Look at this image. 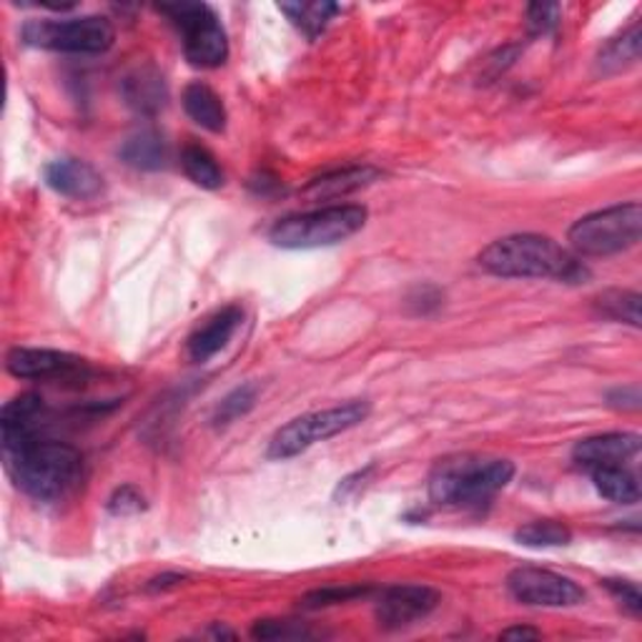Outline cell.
I'll return each instance as SVG.
<instances>
[{
	"mask_svg": "<svg viewBox=\"0 0 642 642\" xmlns=\"http://www.w3.org/2000/svg\"><path fill=\"white\" fill-rule=\"evenodd\" d=\"M369 412V402H365V399H351V402L296 417V420L278 427L274 432L272 442H269V457L292 460L314 444L327 442L331 436L347 430H355L357 424L367 420Z\"/></svg>",
	"mask_w": 642,
	"mask_h": 642,
	"instance_id": "cell-6",
	"label": "cell"
},
{
	"mask_svg": "<svg viewBox=\"0 0 642 642\" xmlns=\"http://www.w3.org/2000/svg\"><path fill=\"white\" fill-rule=\"evenodd\" d=\"M527 25L533 35H547L560 25V6L557 3H533L527 8Z\"/></svg>",
	"mask_w": 642,
	"mask_h": 642,
	"instance_id": "cell-28",
	"label": "cell"
},
{
	"mask_svg": "<svg viewBox=\"0 0 642 642\" xmlns=\"http://www.w3.org/2000/svg\"><path fill=\"white\" fill-rule=\"evenodd\" d=\"M183 108L193 124L207 128L211 134H221L227 128V108H223V101L207 83L193 81L183 88Z\"/></svg>",
	"mask_w": 642,
	"mask_h": 642,
	"instance_id": "cell-16",
	"label": "cell"
},
{
	"mask_svg": "<svg viewBox=\"0 0 642 642\" xmlns=\"http://www.w3.org/2000/svg\"><path fill=\"white\" fill-rule=\"evenodd\" d=\"M642 236V207L638 201L618 203V207L600 209L588 217L577 219L567 241L575 256L604 259L615 256L640 244Z\"/></svg>",
	"mask_w": 642,
	"mask_h": 642,
	"instance_id": "cell-5",
	"label": "cell"
},
{
	"mask_svg": "<svg viewBox=\"0 0 642 642\" xmlns=\"http://www.w3.org/2000/svg\"><path fill=\"white\" fill-rule=\"evenodd\" d=\"M381 176L375 166H347V169L329 171L314 179L304 189V197L312 201H329V199H344L349 193H355L359 189H367L369 183H375Z\"/></svg>",
	"mask_w": 642,
	"mask_h": 642,
	"instance_id": "cell-15",
	"label": "cell"
},
{
	"mask_svg": "<svg viewBox=\"0 0 642 642\" xmlns=\"http://www.w3.org/2000/svg\"><path fill=\"white\" fill-rule=\"evenodd\" d=\"M169 21L179 28L183 53L191 66L219 69L229 59V39L219 15L207 3H164L158 6Z\"/></svg>",
	"mask_w": 642,
	"mask_h": 642,
	"instance_id": "cell-8",
	"label": "cell"
},
{
	"mask_svg": "<svg viewBox=\"0 0 642 642\" xmlns=\"http://www.w3.org/2000/svg\"><path fill=\"white\" fill-rule=\"evenodd\" d=\"M480 266L499 278H555L565 284H580L590 276L588 269L570 249L550 236L512 234L492 241L482 249Z\"/></svg>",
	"mask_w": 642,
	"mask_h": 642,
	"instance_id": "cell-2",
	"label": "cell"
},
{
	"mask_svg": "<svg viewBox=\"0 0 642 642\" xmlns=\"http://www.w3.org/2000/svg\"><path fill=\"white\" fill-rule=\"evenodd\" d=\"M45 183L66 199H93L104 191V179L91 164L81 158H55L43 171Z\"/></svg>",
	"mask_w": 642,
	"mask_h": 642,
	"instance_id": "cell-13",
	"label": "cell"
},
{
	"mask_svg": "<svg viewBox=\"0 0 642 642\" xmlns=\"http://www.w3.org/2000/svg\"><path fill=\"white\" fill-rule=\"evenodd\" d=\"M6 470L15 487L39 502H59L78 487L83 454L66 442H55L41 432L0 434Z\"/></svg>",
	"mask_w": 642,
	"mask_h": 642,
	"instance_id": "cell-1",
	"label": "cell"
},
{
	"mask_svg": "<svg viewBox=\"0 0 642 642\" xmlns=\"http://www.w3.org/2000/svg\"><path fill=\"white\" fill-rule=\"evenodd\" d=\"M183 580H186V575H179V572H166V575L154 577V580L146 585V590H148V592L169 590V588H176V585H181Z\"/></svg>",
	"mask_w": 642,
	"mask_h": 642,
	"instance_id": "cell-32",
	"label": "cell"
},
{
	"mask_svg": "<svg viewBox=\"0 0 642 642\" xmlns=\"http://www.w3.org/2000/svg\"><path fill=\"white\" fill-rule=\"evenodd\" d=\"M543 632L535 630V628H525V625H517V628H507L502 630V640H537Z\"/></svg>",
	"mask_w": 642,
	"mask_h": 642,
	"instance_id": "cell-33",
	"label": "cell"
},
{
	"mask_svg": "<svg viewBox=\"0 0 642 642\" xmlns=\"http://www.w3.org/2000/svg\"><path fill=\"white\" fill-rule=\"evenodd\" d=\"M254 404H256V387L254 385L236 387L234 392H229L227 397L221 399L217 412H213V417H211V422H213V427L234 424L239 417L249 414Z\"/></svg>",
	"mask_w": 642,
	"mask_h": 642,
	"instance_id": "cell-24",
	"label": "cell"
},
{
	"mask_svg": "<svg viewBox=\"0 0 642 642\" xmlns=\"http://www.w3.org/2000/svg\"><path fill=\"white\" fill-rule=\"evenodd\" d=\"M118 156H120V161L134 166V169L158 171L166 166L169 148H166L164 136H158L156 131H141L120 146Z\"/></svg>",
	"mask_w": 642,
	"mask_h": 642,
	"instance_id": "cell-18",
	"label": "cell"
},
{
	"mask_svg": "<svg viewBox=\"0 0 642 642\" xmlns=\"http://www.w3.org/2000/svg\"><path fill=\"white\" fill-rule=\"evenodd\" d=\"M369 592H371L369 585H329V588H319L309 594H304L302 608H306V610L331 608V604L367 598Z\"/></svg>",
	"mask_w": 642,
	"mask_h": 642,
	"instance_id": "cell-25",
	"label": "cell"
},
{
	"mask_svg": "<svg viewBox=\"0 0 642 642\" xmlns=\"http://www.w3.org/2000/svg\"><path fill=\"white\" fill-rule=\"evenodd\" d=\"M241 322H244V312L241 306H223L217 314H211L207 322L199 324V329L191 334L189 344H186V351H189L191 361H209L211 357H217L221 349H227V344L234 339V334L239 331Z\"/></svg>",
	"mask_w": 642,
	"mask_h": 642,
	"instance_id": "cell-14",
	"label": "cell"
},
{
	"mask_svg": "<svg viewBox=\"0 0 642 642\" xmlns=\"http://www.w3.org/2000/svg\"><path fill=\"white\" fill-rule=\"evenodd\" d=\"M367 219L369 211L359 203H334V207L278 219L269 231V239L278 249L294 251L337 246L365 229Z\"/></svg>",
	"mask_w": 642,
	"mask_h": 642,
	"instance_id": "cell-4",
	"label": "cell"
},
{
	"mask_svg": "<svg viewBox=\"0 0 642 642\" xmlns=\"http://www.w3.org/2000/svg\"><path fill=\"white\" fill-rule=\"evenodd\" d=\"M144 507H146L144 505V495L131 485L118 487L108 499V512H110V515H116V517L136 515V512H141Z\"/></svg>",
	"mask_w": 642,
	"mask_h": 642,
	"instance_id": "cell-30",
	"label": "cell"
},
{
	"mask_svg": "<svg viewBox=\"0 0 642 642\" xmlns=\"http://www.w3.org/2000/svg\"><path fill=\"white\" fill-rule=\"evenodd\" d=\"M251 638L256 640H306L312 638V630H306L302 622L294 620H259L251 628Z\"/></svg>",
	"mask_w": 642,
	"mask_h": 642,
	"instance_id": "cell-27",
	"label": "cell"
},
{
	"mask_svg": "<svg viewBox=\"0 0 642 642\" xmlns=\"http://www.w3.org/2000/svg\"><path fill=\"white\" fill-rule=\"evenodd\" d=\"M642 440L640 434L632 432H608L585 436L575 444L572 460L580 464L582 470H598V467H615V464H628L640 454Z\"/></svg>",
	"mask_w": 642,
	"mask_h": 642,
	"instance_id": "cell-12",
	"label": "cell"
},
{
	"mask_svg": "<svg viewBox=\"0 0 642 642\" xmlns=\"http://www.w3.org/2000/svg\"><path fill=\"white\" fill-rule=\"evenodd\" d=\"M640 402H642V397L638 387H618L608 394V404L622 409V412H638Z\"/></svg>",
	"mask_w": 642,
	"mask_h": 642,
	"instance_id": "cell-31",
	"label": "cell"
},
{
	"mask_svg": "<svg viewBox=\"0 0 642 642\" xmlns=\"http://www.w3.org/2000/svg\"><path fill=\"white\" fill-rule=\"evenodd\" d=\"M515 477L509 460L457 454L434 464L430 474V499L440 507L482 509Z\"/></svg>",
	"mask_w": 642,
	"mask_h": 642,
	"instance_id": "cell-3",
	"label": "cell"
},
{
	"mask_svg": "<svg viewBox=\"0 0 642 642\" xmlns=\"http://www.w3.org/2000/svg\"><path fill=\"white\" fill-rule=\"evenodd\" d=\"M6 369L15 379H71L86 371V361L76 355L59 349H33V347H15L8 351Z\"/></svg>",
	"mask_w": 642,
	"mask_h": 642,
	"instance_id": "cell-11",
	"label": "cell"
},
{
	"mask_svg": "<svg viewBox=\"0 0 642 642\" xmlns=\"http://www.w3.org/2000/svg\"><path fill=\"white\" fill-rule=\"evenodd\" d=\"M512 598L533 608H575L585 602V590L575 580L539 567H517L507 577Z\"/></svg>",
	"mask_w": 642,
	"mask_h": 642,
	"instance_id": "cell-9",
	"label": "cell"
},
{
	"mask_svg": "<svg viewBox=\"0 0 642 642\" xmlns=\"http://www.w3.org/2000/svg\"><path fill=\"white\" fill-rule=\"evenodd\" d=\"M592 485L604 499L615 505H635L640 502V482L638 474L628 470V464H615V467L590 470Z\"/></svg>",
	"mask_w": 642,
	"mask_h": 642,
	"instance_id": "cell-17",
	"label": "cell"
},
{
	"mask_svg": "<svg viewBox=\"0 0 642 642\" xmlns=\"http://www.w3.org/2000/svg\"><path fill=\"white\" fill-rule=\"evenodd\" d=\"M116 31L104 15H78L59 18V21H28L23 25V41L33 49L73 53V55H98L114 45Z\"/></svg>",
	"mask_w": 642,
	"mask_h": 642,
	"instance_id": "cell-7",
	"label": "cell"
},
{
	"mask_svg": "<svg viewBox=\"0 0 642 642\" xmlns=\"http://www.w3.org/2000/svg\"><path fill=\"white\" fill-rule=\"evenodd\" d=\"M288 21H292L306 39H316L324 28L329 25L334 15L339 13V6L324 3V0H314V3H282L278 6Z\"/></svg>",
	"mask_w": 642,
	"mask_h": 642,
	"instance_id": "cell-21",
	"label": "cell"
},
{
	"mask_svg": "<svg viewBox=\"0 0 642 642\" xmlns=\"http://www.w3.org/2000/svg\"><path fill=\"white\" fill-rule=\"evenodd\" d=\"M181 166H183V173L189 176L193 183L201 186V189L217 191L223 186V171L217 161V156H213L209 148H203L199 144H189L181 154Z\"/></svg>",
	"mask_w": 642,
	"mask_h": 642,
	"instance_id": "cell-20",
	"label": "cell"
},
{
	"mask_svg": "<svg viewBox=\"0 0 642 642\" xmlns=\"http://www.w3.org/2000/svg\"><path fill=\"white\" fill-rule=\"evenodd\" d=\"M515 539L525 547H565L572 543L570 527L557 523V519H535V523L523 525L515 533Z\"/></svg>",
	"mask_w": 642,
	"mask_h": 642,
	"instance_id": "cell-23",
	"label": "cell"
},
{
	"mask_svg": "<svg viewBox=\"0 0 642 642\" xmlns=\"http://www.w3.org/2000/svg\"><path fill=\"white\" fill-rule=\"evenodd\" d=\"M640 302L642 296L628 288H608L594 299V309L612 322H625L630 327H640Z\"/></svg>",
	"mask_w": 642,
	"mask_h": 642,
	"instance_id": "cell-22",
	"label": "cell"
},
{
	"mask_svg": "<svg viewBox=\"0 0 642 642\" xmlns=\"http://www.w3.org/2000/svg\"><path fill=\"white\" fill-rule=\"evenodd\" d=\"M440 604V592L427 585H392L381 590L375 615L381 630H402L430 618Z\"/></svg>",
	"mask_w": 642,
	"mask_h": 642,
	"instance_id": "cell-10",
	"label": "cell"
},
{
	"mask_svg": "<svg viewBox=\"0 0 642 642\" xmlns=\"http://www.w3.org/2000/svg\"><path fill=\"white\" fill-rule=\"evenodd\" d=\"M640 43L642 31L640 23H632L625 33L604 43V49L598 55V66L602 73H618L640 61Z\"/></svg>",
	"mask_w": 642,
	"mask_h": 642,
	"instance_id": "cell-19",
	"label": "cell"
},
{
	"mask_svg": "<svg viewBox=\"0 0 642 642\" xmlns=\"http://www.w3.org/2000/svg\"><path fill=\"white\" fill-rule=\"evenodd\" d=\"M602 582H604V588L610 590L612 598L620 600L622 608H625L632 618L642 615V594L635 582H630V580H602Z\"/></svg>",
	"mask_w": 642,
	"mask_h": 642,
	"instance_id": "cell-29",
	"label": "cell"
},
{
	"mask_svg": "<svg viewBox=\"0 0 642 642\" xmlns=\"http://www.w3.org/2000/svg\"><path fill=\"white\" fill-rule=\"evenodd\" d=\"M128 104H134L138 108H158V106H164V83L158 81L156 76H146V73H141V76H136V78H128Z\"/></svg>",
	"mask_w": 642,
	"mask_h": 642,
	"instance_id": "cell-26",
	"label": "cell"
}]
</instances>
